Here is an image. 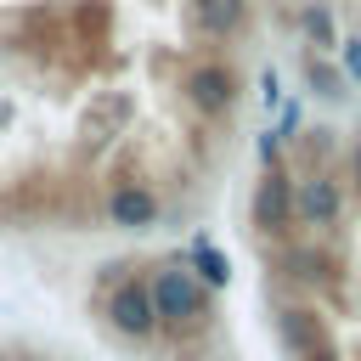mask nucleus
Instances as JSON below:
<instances>
[{
    "label": "nucleus",
    "mask_w": 361,
    "mask_h": 361,
    "mask_svg": "<svg viewBox=\"0 0 361 361\" xmlns=\"http://www.w3.org/2000/svg\"><path fill=\"white\" fill-rule=\"evenodd\" d=\"M147 299H152L158 327H169V333H192L197 322H209V288L180 265H158L147 276Z\"/></svg>",
    "instance_id": "obj_1"
},
{
    "label": "nucleus",
    "mask_w": 361,
    "mask_h": 361,
    "mask_svg": "<svg viewBox=\"0 0 361 361\" xmlns=\"http://www.w3.org/2000/svg\"><path fill=\"white\" fill-rule=\"evenodd\" d=\"M338 214H344V186H338V175H327V169L299 175V186H293V220H299V226H333Z\"/></svg>",
    "instance_id": "obj_2"
},
{
    "label": "nucleus",
    "mask_w": 361,
    "mask_h": 361,
    "mask_svg": "<svg viewBox=\"0 0 361 361\" xmlns=\"http://www.w3.org/2000/svg\"><path fill=\"white\" fill-rule=\"evenodd\" d=\"M248 220H254V231H265V237L293 231V180H288L282 169H265V175H259L254 203H248Z\"/></svg>",
    "instance_id": "obj_3"
},
{
    "label": "nucleus",
    "mask_w": 361,
    "mask_h": 361,
    "mask_svg": "<svg viewBox=\"0 0 361 361\" xmlns=\"http://www.w3.org/2000/svg\"><path fill=\"white\" fill-rule=\"evenodd\" d=\"M107 322H113V333H124V338H152L158 333V316H152V299H147V282H118L113 293H107Z\"/></svg>",
    "instance_id": "obj_4"
},
{
    "label": "nucleus",
    "mask_w": 361,
    "mask_h": 361,
    "mask_svg": "<svg viewBox=\"0 0 361 361\" xmlns=\"http://www.w3.org/2000/svg\"><path fill=\"white\" fill-rule=\"evenodd\" d=\"M180 90H186V102H192L203 118H214V113H226V107L237 102V73H231L226 62H197V68L180 79Z\"/></svg>",
    "instance_id": "obj_5"
},
{
    "label": "nucleus",
    "mask_w": 361,
    "mask_h": 361,
    "mask_svg": "<svg viewBox=\"0 0 361 361\" xmlns=\"http://www.w3.org/2000/svg\"><path fill=\"white\" fill-rule=\"evenodd\" d=\"M282 338H288L293 361H338L327 327L316 322V310H282Z\"/></svg>",
    "instance_id": "obj_6"
},
{
    "label": "nucleus",
    "mask_w": 361,
    "mask_h": 361,
    "mask_svg": "<svg viewBox=\"0 0 361 361\" xmlns=\"http://www.w3.org/2000/svg\"><path fill=\"white\" fill-rule=\"evenodd\" d=\"M107 220H113L118 231H147V226L158 220V197H152L147 186L124 180V186H113V192H107Z\"/></svg>",
    "instance_id": "obj_7"
},
{
    "label": "nucleus",
    "mask_w": 361,
    "mask_h": 361,
    "mask_svg": "<svg viewBox=\"0 0 361 361\" xmlns=\"http://www.w3.org/2000/svg\"><path fill=\"white\" fill-rule=\"evenodd\" d=\"M248 17V0H192V28L209 34V39H226L237 34Z\"/></svg>",
    "instance_id": "obj_8"
},
{
    "label": "nucleus",
    "mask_w": 361,
    "mask_h": 361,
    "mask_svg": "<svg viewBox=\"0 0 361 361\" xmlns=\"http://www.w3.org/2000/svg\"><path fill=\"white\" fill-rule=\"evenodd\" d=\"M192 265L203 271V288H209V293L231 288V259H226V248H220V243L197 237V243H192Z\"/></svg>",
    "instance_id": "obj_9"
},
{
    "label": "nucleus",
    "mask_w": 361,
    "mask_h": 361,
    "mask_svg": "<svg viewBox=\"0 0 361 361\" xmlns=\"http://www.w3.org/2000/svg\"><path fill=\"white\" fill-rule=\"evenodd\" d=\"M299 28L322 45V51H338V34H333V17H327V6H305L299 11Z\"/></svg>",
    "instance_id": "obj_10"
},
{
    "label": "nucleus",
    "mask_w": 361,
    "mask_h": 361,
    "mask_svg": "<svg viewBox=\"0 0 361 361\" xmlns=\"http://www.w3.org/2000/svg\"><path fill=\"white\" fill-rule=\"evenodd\" d=\"M310 85H316L322 96H338V90H344V73H333V68H322V62H310Z\"/></svg>",
    "instance_id": "obj_11"
},
{
    "label": "nucleus",
    "mask_w": 361,
    "mask_h": 361,
    "mask_svg": "<svg viewBox=\"0 0 361 361\" xmlns=\"http://www.w3.org/2000/svg\"><path fill=\"white\" fill-rule=\"evenodd\" d=\"M299 124H305V107H299V102H282V124H276V141H293V135H299Z\"/></svg>",
    "instance_id": "obj_12"
},
{
    "label": "nucleus",
    "mask_w": 361,
    "mask_h": 361,
    "mask_svg": "<svg viewBox=\"0 0 361 361\" xmlns=\"http://www.w3.org/2000/svg\"><path fill=\"white\" fill-rule=\"evenodd\" d=\"M338 62H344V79L361 85V39H344V45H338Z\"/></svg>",
    "instance_id": "obj_13"
},
{
    "label": "nucleus",
    "mask_w": 361,
    "mask_h": 361,
    "mask_svg": "<svg viewBox=\"0 0 361 361\" xmlns=\"http://www.w3.org/2000/svg\"><path fill=\"white\" fill-rule=\"evenodd\" d=\"M259 102H265V107H282V90H276V68H259Z\"/></svg>",
    "instance_id": "obj_14"
},
{
    "label": "nucleus",
    "mask_w": 361,
    "mask_h": 361,
    "mask_svg": "<svg viewBox=\"0 0 361 361\" xmlns=\"http://www.w3.org/2000/svg\"><path fill=\"white\" fill-rule=\"evenodd\" d=\"M276 152H282V141H276V130H265V135H259V164L276 169Z\"/></svg>",
    "instance_id": "obj_15"
},
{
    "label": "nucleus",
    "mask_w": 361,
    "mask_h": 361,
    "mask_svg": "<svg viewBox=\"0 0 361 361\" xmlns=\"http://www.w3.org/2000/svg\"><path fill=\"white\" fill-rule=\"evenodd\" d=\"M350 175L361 180V141H355V152H350Z\"/></svg>",
    "instance_id": "obj_16"
}]
</instances>
